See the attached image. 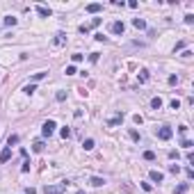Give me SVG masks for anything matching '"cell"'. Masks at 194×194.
Segmentation results:
<instances>
[{
  "instance_id": "obj_4",
  "label": "cell",
  "mask_w": 194,
  "mask_h": 194,
  "mask_svg": "<svg viewBox=\"0 0 194 194\" xmlns=\"http://www.w3.org/2000/svg\"><path fill=\"white\" fill-rule=\"evenodd\" d=\"M37 14H39L41 18H48L53 11H50V7H46V5H37Z\"/></svg>"
},
{
  "instance_id": "obj_27",
  "label": "cell",
  "mask_w": 194,
  "mask_h": 194,
  "mask_svg": "<svg viewBox=\"0 0 194 194\" xmlns=\"http://www.w3.org/2000/svg\"><path fill=\"white\" fill-rule=\"evenodd\" d=\"M169 171H171V174H180V167H178V165H169Z\"/></svg>"
},
{
  "instance_id": "obj_10",
  "label": "cell",
  "mask_w": 194,
  "mask_h": 194,
  "mask_svg": "<svg viewBox=\"0 0 194 194\" xmlns=\"http://www.w3.org/2000/svg\"><path fill=\"white\" fill-rule=\"evenodd\" d=\"M132 25L137 27V30H144V27H146V21H144V18H132Z\"/></svg>"
},
{
  "instance_id": "obj_28",
  "label": "cell",
  "mask_w": 194,
  "mask_h": 194,
  "mask_svg": "<svg viewBox=\"0 0 194 194\" xmlns=\"http://www.w3.org/2000/svg\"><path fill=\"white\" fill-rule=\"evenodd\" d=\"M78 30H80V32H82V34H87V32H89V30H91V27H89V25H85V23H82V25H80Z\"/></svg>"
},
{
  "instance_id": "obj_1",
  "label": "cell",
  "mask_w": 194,
  "mask_h": 194,
  "mask_svg": "<svg viewBox=\"0 0 194 194\" xmlns=\"http://www.w3.org/2000/svg\"><path fill=\"white\" fill-rule=\"evenodd\" d=\"M66 185H69V183H60V185H46V187H44V194H64V192H66Z\"/></svg>"
},
{
  "instance_id": "obj_5",
  "label": "cell",
  "mask_w": 194,
  "mask_h": 194,
  "mask_svg": "<svg viewBox=\"0 0 194 194\" xmlns=\"http://www.w3.org/2000/svg\"><path fill=\"white\" fill-rule=\"evenodd\" d=\"M85 9H87V14H98V11L103 9V5H101V2H89Z\"/></svg>"
},
{
  "instance_id": "obj_21",
  "label": "cell",
  "mask_w": 194,
  "mask_h": 194,
  "mask_svg": "<svg viewBox=\"0 0 194 194\" xmlns=\"http://www.w3.org/2000/svg\"><path fill=\"white\" fill-rule=\"evenodd\" d=\"M144 160L153 162V160H155V153H153V151H144Z\"/></svg>"
},
{
  "instance_id": "obj_38",
  "label": "cell",
  "mask_w": 194,
  "mask_h": 194,
  "mask_svg": "<svg viewBox=\"0 0 194 194\" xmlns=\"http://www.w3.org/2000/svg\"><path fill=\"white\" fill-rule=\"evenodd\" d=\"M185 23H190V25H192V23H194V14H187V16H185Z\"/></svg>"
},
{
  "instance_id": "obj_14",
  "label": "cell",
  "mask_w": 194,
  "mask_h": 194,
  "mask_svg": "<svg viewBox=\"0 0 194 194\" xmlns=\"http://www.w3.org/2000/svg\"><path fill=\"white\" fill-rule=\"evenodd\" d=\"M89 183H91L94 187H101V185H105V180H103V178H98V176H94L91 180H89Z\"/></svg>"
},
{
  "instance_id": "obj_17",
  "label": "cell",
  "mask_w": 194,
  "mask_h": 194,
  "mask_svg": "<svg viewBox=\"0 0 194 194\" xmlns=\"http://www.w3.org/2000/svg\"><path fill=\"white\" fill-rule=\"evenodd\" d=\"M44 78H46V73H44V71L34 73V75H32V85H34V82H39V80H44Z\"/></svg>"
},
{
  "instance_id": "obj_8",
  "label": "cell",
  "mask_w": 194,
  "mask_h": 194,
  "mask_svg": "<svg viewBox=\"0 0 194 194\" xmlns=\"http://www.w3.org/2000/svg\"><path fill=\"white\" fill-rule=\"evenodd\" d=\"M9 158H11V149H7V146H5V149L0 151V162H7Z\"/></svg>"
},
{
  "instance_id": "obj_2",
  "label": "cell",
  "mask_w": 194,
  "mask_h": 194,
  "mask_svg": "<svg viewBox=\"0 0 194 194\" xmlns=\"http://www.w3.org/2000/svg\"><path fill=\"white\" fill-rule=\"evenodd\" d=\"M55 128H57V124H55L53 119H48V121H44V128H41V135L44 137H50L55 132Z\"/></svg>"
},
{
  "instance_id": "obj_3",
  "label": "cell",
  "mask_w": 194,
  "mask_h": 194,
  "mask_svg": "<svg viewBox=\"0 0 194 194\" xmlns=\"http://www.w3.org/2000/svg\"><path fill=\"white\" fill-rule=\"evenodd\" d=\"M171 135H174V130H171L169 126H162V128H160V130H158V137H160V139H162V142L171 139Z\"/></svg>"
},
{
  "instance_id": "obj_9",
  "label": "cell",
  "mask_w": 194,
  "mask_h": 194,
  "mask_svg": "<svg viewBox=\"0 0 194 194\" xmlns=\"http://www.w3.org/2000/svg\"><path fill=\"white\" fill-rule=\"evenodd\" d=\"M53 44H55V46H64V44H66V34H62V32H60V34L53 39Z\"/></svg>"
},
{
  "instance_id": "obj_34",
  "label": "cell",
  "mask_w": 194,
  "mask_h": 194,
  "mask_svg": "<svg viewBox=\"0 0 194 194\" xmlns=\"http://www.w3.org/2000/svg\"><path fill=\"white\" fill-rule=\"evenodd\" d=\"M142 190H144V192H151L153 187H151V183H142Z\"/></svg>"
},
{
  "instance_id": "obj_22",
  "label": "cell",
  "mask_w": 194,
  "mask_h": 194,
  "mask_svg": "<svg viewBox=\"0 0 194 194\" xmlns=\"http://www.w3.org/2000/svg\"><path fill=\"white\" fill-rule=\"evenodd\" d=\"M23 91H25L27 96H32V94L37 91V87H34V85H25V89H23Z\"/></svg>"
},
{
  "instance_id": "obj_30",
  "label": "cell",
  "mask_w": 194,
  "mask_h": 194,
  "mask_svg": "<svg viewBox=\"0 0 194 194\" xmlns=\"http://www.w3.org/2000/svg\"><path fill=\"white\" fill-rule=\"evenodd\" d=\"M55 98L62 103V101H66V94H64V91H57V96H55Z\"/></svg>"
},
{
  "instance_id": "obj_40",
  "label": "cell",
  "mask_w": 194,
  "mask_h": 194,
  "mask_svg": "<svg viewBox=\"0 0 194 194\" xmlns=\"http://www.w3.org/2000/svg\"><path fill=\"white\" fill-rule=\"evenodd\" d=\"M178 132H180V135L185 137V135H187V126H180V128H178Z\"/></svg>"
},
{
  "instance_id": "obj_19",
  "label": "cell",
  "mask_w": 194,
  "mask_h": 194,
  "mask_svg": "<svg viewBox=\"0 0 194 194\" xmlns=\"http://www.w3.org/2000/svg\"><path fill=\"white\" fill-rule=\"evenodd\" d=\"M128 135H130V139H132V142H139V132L135 130V128H130V130H128Z\"/></svg>"
},
{
  "instance_id": "obj_42",
  "label": "cell",
  "mask_w": 194,
  "mask_h": 194,
  "mask_svg": "<svg viewBox=\"0 0 194 194\" xmlns=\"http://www.w3.org/2000/svg\"><path fill=\"white\" fill-rule=\"evenodd\" d=\"M75 194H85V192H82V190H78V192H75Z\"/></svg>"
},
{
  "instance_id": "obj_24",
  "label": "cell",
  "mask_w": 194,
  "mask_h": 194,
  "mask_svg": "<svg viewBox=\"0 0 194 194\" xmlns=\"http://www.w3.org/2000/svg\"><path fill=\"white\" fill-rule=\"evenodd\" d=\"M60 135H62L64 139H69V137H71V128H62V130H60Z\"/></svg>"
},
{
  "instance_id": "obj_26",
  "label": "cell",
  "mask_w": 194,
  "mask_h": 194,
  "mask_svg": "<svg viewBox=\"0 0 194 194\" xmlns=\"http://www.w3.org/2000/svg\"><path fill=\"white\" fill-rule=\"evenodd\" d=\"M75 73H78V71H75V66H73V64H71V66H66V75H75Z\"/></svg>"
},
{
  "instance_id": "obj_36",
  "label": "cell",
  "mask_w": 194,
  "mask_h": 194,
  "mask_svg": "<svg viewBox=\"0 0 194 194\" xmlns=\"http://www.w3.org/2000/svg\"><path fill=\"white\" fill-rule=\"evenodd\" d=\"M183 146H185V149L190 151V149H192V146H194V144H192V142H190V139H183Z\"/></svg>"
},
{
  "instance_id": "obj_15",
  "label": "cell",
  "mask_w": 194,
  "mask_h": 194,
  "mask_svg": "<svg viewBox=\"0 0 194 194\" xmlns=\"http://www.w3.org/2000/svg\"><path fill=\"white\" fill-rule=\"evenodd\" d=\"M121 121H124V114L119 112V114H116L114 119H110V126H119V124H121Z\"/></svg>"
},
{
  "instance_id": "obj_41",
  "label": "cell",
  "mask_w": 194,
  "mask_h": 194,
  "mask_svg": "<svg viewBox=\"0 0 194 194\" xmlns=\"http://www.w3.org/2000/svg\"><path fill=\"white\" fill-rule=\"evenodd\" d=\"M25 194H37V190L34 187H25Z\"/></svg>"
},
{
  "instance_id": "obj_11",
  "label": "cell",
  "mask_w": 194,
  "mask_h": 194,
  "mask_svg": "<svg viewBox=\"0 0 194 194\" xmlns=\"http://www.w3.org/2000/svg\"><path fill=\"white\" fill-rule=\"evenodd\" d=\"M151 107H153V110H160V107H162V98H160V96L151 98Z\"/></svg>"
},
{
  "instance_id": "obj_6",
  "label": "cell",
  "mask_w": 194,
  "mask_h": 194,
  "mask_svg": "<svg viewBox=\"0 0 194 194\" xmlns=\"http://www.w3.org/2000/svg\"><path fill=\"white\" fill-rule=\"evenodd\" d=\"M149 176H151V180H153V183H162V180H165V174H162V171H155V169L151 171Z\"/></svg>"
},
{
  "instance_id": "obj_25",
  "label": "cell",
  "mask_w": 194,
  "mask_h": 194,
  "mask_svg": "<svg viewBox=\"0 0 194 194\" xmlns=\"http://www.w3.org/2000/svg\"><path fill=\"white\" fill-rule=\"evenodd\" d=\"M71 60H73V64H78V62H82V55H80V53H73V55H71Z\"/></svg>"
},
{
  "instance_id": "obj_37",
  "label": "cell",
  "mask_w": 194,
  "mask_h": 194,
  "mask_svg": "<svg viewBox=\"0 0 194 194\" xmlns=\"http://www.w3.org/2000/svg\"><path fill=\"white\" fill-rule=\"evenodd\" d=\"M21 171H23V174H27V171H30V162H23V167H21Z\"/></svg>"
},
{
  "instance_id": "obj_31",
  "label": "cell",
  "mask_w": 194,
  "mask_h": 194,
  "mask_svg": "<svg viewBox=\"0 0 194 194\" xmlns=\"http://www.w3.org/2000/svg\"><path fill=\"white\" fill-rule=\"evenodd\" d=\"M178 107H180V101H178V98H174V101H171V110H178Z\"/></svg>"
},
{
  "instance_id": "obj_39",
  "label": "cell",
  "mask_w": 194,
  "mask_h": 194,
  "mask_svg": "<svg viewBox=\"0 0 194 194\" xmlns=\"http://www.w3.org/2000/svg\"><path fill=\"white\" fill-rule=\"evenodd\" d=\"M169 158H171V160H178V151H169Z\"/></svg>"
},
{
  "instance_id": "obj_33",
  "label": "cell",
  "mask_w": 194,
  "mask_h": 194,
  "mask_svg": "<svg viewBox=\"0 0 194 194\" xmlns=\"http://www.w3.org/2000/svg\"><path fill=\"white\" fill-rule=\"evenodd\" d=\"M169 85H178V75H169Z\"/></svg>"
},
{
  "instance_id": "obj_20",
  "label": "cell",
  "mask_w": 194,
  "mask_h": 194,
  "mask_svg": "<svg viewBox=\"0 0 194 194\" xmlns=\"http://www.w3.org/2000/svg\"><path fill=\"white\" fill-rule=\"evenodd\" d=\"M32 149H34V153H41V151H44V142H34Z\"/></svg>"
},
{
  "instance_id": "obj_12",
  "label": "cell",
  "mask_w": 194,
  "mask_h": 194,
  "mask_svg": "<svg viewBox=\"0 0 194 194\" xmlns=\"http://www.w3.org/2000/svg\"><path fill=\"white\" fill-rule=\"evenodd\" d=\"M187 190H190V185H187V183H180V185H178L176 190H174V194H185Z\"/></svg>"
},
{
  "instance_id": "obj_23",
  "label": "cell",
  "mask_w": 194,
  "mask_h": 194,
  "mask_svg": "<svg viewBox=\"0 0 194 194\" xmlns=\"http://www.w3.org/2000/svg\"><path fill=\"white\" fill-rule=\"evenodd\" d=\"M5 25H7V27L16 25V18H14V16H7V18H5Z\"/></svg>"
},
{
  "instance_id": "obj_7",
  "label": "cell",
  "mask_w": 194,
  "mask_h": 194,
  "mask_svg": "<svg viewBox=\"0 0 194 194\" xmlns=\"http://www.w3.org/2000/svg\"><path fill=\"white\" fill-rule=\"evenodd\" d=\"M124 30H126V25L121 23V21H116V23H112V32H114V34H124Z\"/></svg>"
},
{
  "instance_id": "obj_35",
  "label": "cell",
  "mask_w": 194,
  "mask_h": 194,
  "mask_svg": "<svg viewBox=\"0 0 194 194\" xmlns=\"http://www.w3.org/2000/svg\"><path fill=\"white\" fill-rule=\"evenodd\" d=\"M94 39H96V41H107V37H103L101 32H98V34H94Z\"/></svg>"
},
{
  "instance_id": "obj_13",
  "label": "cell",
  "mask_w": 194,
  "mask_h": 194,
  "mask_svg": "<svg viewBox=\"0 0 194 194\" xmlns=\"http://www.w3.org/2000/svg\"><path fill=\"white\" fill-rule=\"evenodd\" d=\"M137 80H139V82H146V80H149V71L142 69L139 73H137Z\"/></svg>"
},
{
  "instance_id": "obj_32",
  "label": "cell",
  "mask_w": 194,
  "mask_h": 194,
  "mask_svg": "<svg viewBox=\"0 0 194 194\" xmlns=\"http://www.w3.org/2000/svg\"><path fill=\"white\" fill-rule=\"evenodd\" d=\"M124 190H126V192H128V194H132V192H135V190H132V185H130V183H124Z\"/></svg>"
},
{
  "instance_id": "obj_29",
  "label": "cell",
  "mask_w": 194,
  "mask_h": 194,
  "mask_svg": "<svg viewBox=\"0 0 194 194\" xmlns=\"http://www.w3.org/2000/svg\"><path fill=\"white\" fill-rule=\"evenodd\" d=\"M89 62L96 64V62H98V53H91V55H89Z\"/></svg>"
},
{
  "instance_id": "obj_18",
  "label": "cell",
  "mask_w": 194,
  "mask_h": 194,
  "mask_svg": "<svg viewBox=\"0 0 194 194\" xmlns=\"http://www.w3.org/2000/svg\"><path fill=\"white\" fill-rule=\"evenodd\" d=\"M82 149L91 151V149H94V139H85V142H82Z\"/></svg>"
},
{
  "instance_id": "obj_16",
  "label": "cell",
  "mask_w": 194,
  "mask_h": 194,
  "mask_svg": "<svg viewBox=\"0 0 194 194\" xmlns=\"http://www.w3.org/2000/svg\"><path fill=\"white\" fill-rule=\"evenodd\" d=\"M14 144H18V135H9V139H7V149H11Z\"/></svg>"
}]
</instances>
